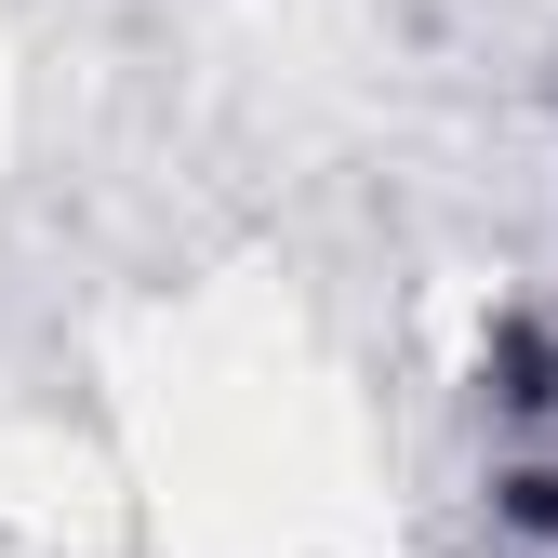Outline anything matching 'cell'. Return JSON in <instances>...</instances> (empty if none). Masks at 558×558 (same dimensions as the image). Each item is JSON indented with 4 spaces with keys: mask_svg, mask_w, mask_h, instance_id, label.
Segmentation results:
<instances>
[{
    "mask_svg": "<svg viewBox=\"0 0 558 558\" xmlns=\"http://www.w3.org/2000/svg\"><path fill=\"white\" fill-rule=\"evenodd\" d=\"M506 519H519V532H545V545H558V465H519V478H506Z\"/></svg>",
    "mask_w": 558,
    "mask_h": 558,
    "instance_id": "1",
    "label": "cell"
}]
</instances>
